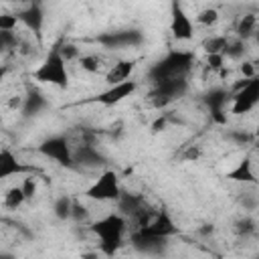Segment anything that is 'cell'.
Returning a JSON list of instances; mask_svg holds the SVG:
<instances>
[{
	"label": "cell",
	"mask_w": 259,
	"mask_h": 259,
	"mask_svg": "<svg viewBox=\"0 0 259 259\" xmlns=\"http://www.w3.org/2000/svg\"><path fill=\"white\" fill-rule=\"evenodd\" d=\"M192 67H194V55L190 51H168L148 69L146 77L150 85L162 81H174V79H188Z\"/></svg>",
	"instance_id": "obj_1"
},
{
	"label": "cell",
	"mask_w": 259,
	"mask_h": 259,
	"mask_svg": "<svg viewBox=\"0 0 259 259\" xmlns=\"http://www.w3.org/2000/svg\"><path fill=\"white\" fill-rule=\"evenodd\" d=\"M91 233L99 241V253L111 257L119 251L123 245L125 229H127V219L121 212H107L91 223Z\"/></svg>",
	"instance_id": "obj_2"
},
{
	"label": "cell",
	"mask_w": 259,
	"mask_h": 259,
	"mask_svg": "<svg viewBox=\"0 0 259 259\" xmlns=\"http://www.w3.org/2000/svg\"><path fill=\"white\" fill-rule=\"evenodd\" d=\"M32 77L38 83H45V85H55V87H67L69 85L67 61L63 59V55L59 53V49H53L45 57V61L34 69Z\"/></svg>",
	"instance_id": "obj_3"
},
{
	"label": "cell",
	"mask_w": 259,
	"mask_h": 259,
	"mask_svg": "<svg viewBox=\"0 0 259 259\" xmlns=\"http://www.w3.org/2000/svg\"><path fill=\"white\" fill-rule=\"evenodd\" d=\"M259 103V77L255 79H241L231 91V107L233 115H245L255 109Z\"/></svg>",
	"instance_id": "obj_4"
},
{
	"label": "cell",
	"mask_w": 259,
	"mask_h": 259,
	"mask_svg": "<svg viewBox=\"0 0 259 259\" xmlns=\"http://www.w3.org/2000/svg\"><path fill=\"white\" fill-rule=\"evenodd\" d=\"M188 91V81L186 79H174V81H162L156 85H150L148 91V101L152 107H168L170 103L178 101L184 97Z\"/></svg>",
	"instance_id": "obj_5"
},
{
	"label": "cell",
	"mask_w": 259,
	"mask_h": 259,
	"mask_svg": "<svg viewBox=\"0 0 259 259\" xmlns=\"http://www.w3.org/2000/svg\"><path fill=\"white\" fill-rule=\"evenodd\" d=\"M123 194L121 190V184H119V178L113 170H103L99 174V178L85 190V196L91 198V200H97V202H109V200H119Z\"/></svg>",
	"instance_id": "obj_6"
},
{
	"label": "cell",
	"mask_w": 259,
	"mask_h": 259,
	"mask_svg": "<svg viewBox=\"0 0 259 259\" xmlns=\"http://www.w3.org/2000/svg\"><path fill=\"white\" fill-rule=\"evenodd\" d=\"M38 152L45 158L53 160L55 164H61V166H67V168L75 166V162H73V146L63 136H51V138L42 140L40 146H38Z\"/></svg>",
	"instance_id": "obj_7"
},
{
	"label": "cell",
	"mask_w": 259,
	"mask_h": 259,
	"mask_svg": "<svg viewBox=\"0 0 259 259\" xmlns=\"http://www.w3.org/2000/svg\"><path fill=\"white\" fill-rule=\"evenodd\" d=\"M170 32L176 40H190L194 36V22L176 2L170 6Z\"/></svg>",
	"instance_id": "obj_8"
},
{
	"label": "cell",
	"mask_w": 259,
	"mask_h": 259,
	"mask_svg": "<svg viewBox=\"0 0 259 259\" xmlns=\"http://www.w3.org/2000/svg\"><path fill=\"white\" fill-rule=\"evenodd\" d=\"M142 40L144 36L138 30H115V32H105L103 36H99V42L109 51L134 49V47H140Z\"/></svg>",
	"instance_id": "obj_9"
},
{
	"label": "cell",
	"mask_w": 259,
	"mask_h": 259,
	"mask_svg": "<svg viewBox=\"0 0 259 259\" xmlns=\"http://www.w3.org/2000/svg\"><path fill=\"white\" fill-rule=\"evenodd\" d=\"M138 89V83L136 81H125V83H119V85H111L103 91H99L93 101L99 103V105H105V107H111V105H117L121 103L123 99H127L130 95H134Z\"/></svg>",
	"instance_id": "obj_10"
},
{
	"label": "cell",
	"mask_w": 259,
	"mask_h": 259,
	"mask_svg": "<svg viewBox=\"0 0 259 259\" xmlns=\"http://www.w3.org/2000/svg\"><path fill=\"white\" fill-rule=\"evenodd\" d=\"M130 241H132V247H134L138 253H142V255H160V253L166 249V245H168V239L154 237V235H146V233L136 231V229H134Z\"/></svg>",
	"instance_id": "obj_11"
},
{
	"label": "cell",
	"mask_w": 259,
	"mask_h": 259,
	"mask_svg": "<svg viewBox=\"0 0 259 259\" xmlns=\"http://www.w3.org/2000/svg\"><path fill=\"white\" fill-rule=\"evenodd\" d=\"M16 16H18V22H22L28 32H32L36 38H40V30H42V24H45V14H42V8L38 4L24 6L20 12H16Z\"/></svg>",
	"instance_id": "obj_12"
},
{
	"label": "cell",
	"mask_w": 259,
	"mask_h": 259,
	"mask_svg": "<svg viewBox=\"0 0 259 259\" xmlns=\"http://www.w3.org/2000/svg\"><path fill=\"white\" fill-rule=\"evenodd\" d=\"M134 71H136V61H134V59H121V61L113 63V65L107 69V73L103 75V79H105L107 87L119 85V83L132 81L130 77H132Z\"/></svg>",
	"instance_id": "obj_13"
},
{
	"label": "cell",
	"mask_w": 259,
	"mask_h": 259,
	"mask_svg": "<svg viewBox=\"0 0 259 259\" xmlns=\"http://www.w3.org/2000/svg\"><path fill=\"white\" fill-rule=\"evenodd\" d=\"M73 162L85 168H97L103 164V156L93 144H79L77 148H73Z\"/></svg>",
	"instance_id": "obj_14"
},
{
	"label": "cell",
	"mask_w": 259,
	"mask_h": 259,
	"mask_svg": "<svg viewBox=\"0 0 259 259\" xmlns=\"http://www.w3.org/2000/svg\"><path fill=\"white\" fill-rule=\"evenodd\" d=\"M22 172H26V166L16 158L14 152H10L8 148H2V152H0V178L8 180V178L18 176Z\"/></svg>",
	"instance_id": "obj_15"
},
{
	"label": "cell",
	"mask_w": 259,
	"mask_h": 259,
	"mask_svg": "<svg viewBox=\"0 0 259 259\" xmlns=\"http://www.w3.org/2000/svg\"><path fill=\"white\" fill-rule=\"evenodd\" d=\"M79 67L85 71V73H89V75H97V73H107V69L111 67V65H107V61H105V57L103 55H97V53H87V55H81L79 57Z\"/></svg>",
	"instance_id": "obj_16"
},
{
	"label": "cell",
	"mask_w": 259,
	"mask_h": 259,
	"mask_svg": "<svg viewBox=\"0 0 259 259\" xmlns=\"http://www.w3.org/2000/svg\"><path fill=\"white\" fill-rule=\"evenodd\" d=\"M227 178L235 180V182H243V184H253L255 182V174H253V164L249 158H243L237 162V166L227 174Z\"/></svg>",
	"instance_id": "obj_17"
},
{
	"label": "cell",
	"mask_w": 259,
	"mask_h": 259,
	"mask_svg": "<svg viewBox=\"0 0 259 259\" xmlns=\"http://www.w3.org/2000/svg\"><path fill=\"white\" fill-rule=\"evenodd\" d=\"M257 16L255 14H243L239 20H237V24H235V32H237V38L239 40H247V38H251V36H255L257 34Z\"/></svg>",
	"instance_id": "obj_18"
},
{
	"label": "cell",
	"mask_w": 259,
	"mask_h": 259,
	"mask_svg": "<svg viewBox=\"0 0 259 259\" xmlns=\"http://www.w3.org/2000/svg\"><path fill=\"white\" fill-rule=\"evenodd\" d=\"M24 202H26V196H24V192H22L20 184H18V186L14 184V186L6 188V190H4V194H2V204H4L6 208H10V210L20 208Z\"/></svg>",
	"instance_id": "obj_19"
},
{
	"label": "cell",
	"mask_w": 259,
	"mask_h": 259,
	"mask_svg": "<svg viewBox=\"0 0 259 259\" xmlns=\"http://www.w3.org/2000/svg\"><path fill=\"white\" fill-rule=\"evenodd\" d=\"M227 47H229V38L223 34H212V36H206L202 40V49H204L206 57L208 55H225Z\"/></svg>",
	"instance_id": "obj_20"
},
{
	"label": "cell",
	"mask_w": 259,
	"mask_h": 259,
	"mask_svg": "<svg viewBox=\"0 0 259 259\" xmlns=\"http://www.w3.org/2000/svg\"><path fill=\"white\" fill-rule=\"evenodd\" d=\"M53 210H55V217H57V219L67 221V219H71V212H73V200H71L69 196H59V198L55 200Z\"/></svg>",
	"instance_id": "obj_21"
},
{
	"label": "cell",
	"mask_w": 259,
	"mask_h": 259,
	"mask_svg": "<svg viewBox=\"0 0 259 259\" xmlns=\"http://www.w3.org/2000/svg\"><path fill=\"white\" fill-rule=\"evenodd\" d=\"M196 22L202 24V26H214L219 22V12L217 8H202L198 14H196Z\"/></svg>",
	"instance_id": "obj_22"
},
{
	"label": "cell",
	"mask_w": 259,
	"mask_h": 259,
	"mask_svg": "<svg viewBox=\"0 0 259 259\" xmlns=\"http://www.w3.org/2000/svg\"><path fill=\"white\" fill-rule=\"evenodd\" d=\"M20 188H22V192H24L26 200H32V198L36 196V192H38V180H36L34 176H26V178L22 180Z\"/></svg>",
	"instance_id": "obj_23"
},
{
	"label": "cell",
	"mask_w": 259,
	"mask_h": 259,
	"mask_svg": "<svg viewBox=\"0 0 259 259\" xmlns=\"http://www.w3.org/2000/svg\"><path fill=\"white\" fill-rule=\"evenodd\" d=\"M71 219H73L75 223H85V221L89 219V210H87V206H85L83 202H79V200H73V212H71Z\"/></svg>",
	"instance_id": "obj_24"
},
{
	"label": "cell",
	"mask_w": 259,
	"mask_h": 259,
	"mask_svg": "<svg viewBox=\"0 0 259 259\" xmlns=\"http://www.w3.org/2000/svg\"><path fill=\"white\" fill-rule=\"evenodd\" d=\"M235 231H237L241 237H249V235H253V233H255V223H253L249 217H245V219L237 221Z\"/></svg>",
	"instance_id": "obj_25"
},
{
	"label": "cell",
	"mask_w": 259,
	"mask_h": 259,
	"mask_svg": "<svg viewBox=\"0 0 259 259\" xmlns=\"http://www.w3.org/2000/svg\"><path fill=\"white\" fill-rule=\"evenodd\" d=\"M255 38H257V42H259V30H257V34H255Z\"/></svg>",
	"instance_id": "obj_26"
}]
</instances>
